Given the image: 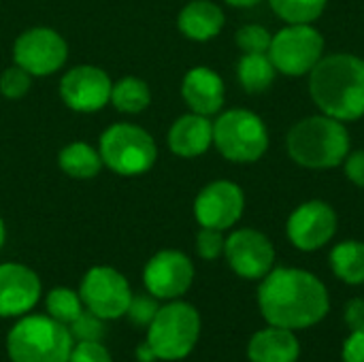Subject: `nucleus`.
I'll return each mask as SVG.
<instances>
[{
  "label": "nucleus",
  "mask_w": 364,
  "mask_h": 362,
  "mask_svg": "<svg viewBox=\"0 0 364 362\" xmlns=\"http://www.w3.org/2000/svg\"><path fill=\"white\" fill-rule=\"evenodd\" d=\"M343 320L350 326V331H360V329H364V299H352V301L346 303Z\"/></svg>",
  "instance_id": "obj_35"
},
{
  "label": "nucleus",
  "mask_w": 364,
  "mask_h": 362,
  "mask_svg": "<svg viewBox=\"0 0 364 362\" xmlns=\"http://www.w3.org/2000/svg\"><path fill=\"white\" fill-rule=\"evenodd\" d=\"M45 307H47V314L53 320H58V322H62L66 326L70 322H75L85 309L79 292H75L70 288H53L45 299Z\"/></svg>",
  "instance_id": "obj_26"
},
{
  "label": "nucleus",
  "mask_w": 364,
  "mask_h": 362,
  "mask_svg": "<svg viewBox=\"0 0 364 362\" xmlns=\"http://www.w3.org/2000/svg\"><path fill=\"white\" fill-rule=\"evenodd\" d=\"M337 211L324 201H307L299 205L286 224L290 243L301 252H316L328 245L337 233Z\"/></svg>",
  "instance_id": "obj_14"
},
{
  "label": "nucleus",
  "mask_w": 364,
  "mask_h": 362,
  "mask_svg": "<svg viewBox=\"0 0 364 362\" xmlns=\"http://www.w3.org/2000/svg\"><path fill=\"white\" fill-rule=\"evenodd\" d=\"M271 9L286 23H314L326 9L328 0H269Z\"/></svg>",
  "instance_id": "obj_25"
},
{
  "label": "nucleus",
  "mask_w": 364,
  "mask_h": 362,
  "mask_svg": "<svg viewBox=\"0 0 364 362\" xmlns=\"http://www.w3.org/2000/svg\"><path fill=\"white\" fill-rule=\"evenodd\" d=\"M301 356V344L294 331L273 326L252 335L247 344L250 362H296Z\"/></svg>",
  "instance_id": "obj_19"
},
{
  "label": "nucleus",
  "mask_w": 364,
  "mask_h": 362,
  "mask_svg": "<svg viewBox=\"0 0 364 362\" xmlns=\"http://www.w3.org/2000/svg\"><path fill=\"white\" fill-rule=\"evenodd\" d=\"M41 299L38 275L19 262L0 265V318L26 316Z\"/></svg>",
  "instance_id": "obj_16"
},
{
  "label": "nucleus",
  "mask_w": 364,
  "mask_h": 362,
  "mask_svg": "<svg viewBox=\"0 0 364 362\" xmlns=\"http://www.w3.org/2000/svg\"><path fill=\"white\" fill-rule=\"evenodd\" d=\"M224 256L230 269L243 280H262L275 265V247L271 239L254 228H239L226 237Z\"/></svg>",
  "instance_id": "obj_15"
},
{
  "label": "nucleus",
  "mask_w": 364,
  "mask_h": 362,
  "mask_svg": "<svg viewBox=\"0 0 364 362\" xmlns=\"http://www.w3.org/2000/svg\"><path fill=\"white\" fill-rule=\"evenodd\" d=\"M73 341H100L105 335V320L83 309V314L68 324Z\"/></svg>",
  "instance_id": "obj_29"
},
{
  "label": "nucleus",
  "mask_w": 364,
  "mask_h": 362,
  "mask_svg": "<svg viewBox=\"0 0 364 362\" xmlns=\"http://www.w3.org/2000/svg\"><path fill=\"white\" fill-rule=\"evenodd\" d=\"M213 145L230 162H258L269 149V130L254 111L230 109L213 122Z\"/></svg>",
  "instance_id": "obj_7"
},
{
  "label": "nucleus",
  "mask_w": 364,
  "mask_h": 362,
  "mask_svg": "<svg viewBox=\"0 0 364 362\" xmlns=\"http://www.w3.org/2000/svg\"><path fill=\"white\" fill-rule=\"evenodd\" d=\"M194 282V265L179 250H160L154 254L143 271V284L147 292L162 301H175L183 297Z\"/></svg>",
  "instance_id": "obj_13"
},
{
  "label": "nucleus",
  "mask_w": 364,
  "mask_h": 362,
  "mask_svg": "<svg viewBox=\"0 0 364 362\" xmlns=\"http://www.w3.org/2000/svg\"><path fill=\"white\" fill-rule=\"evenodd\" d=\"M79 297L87 312L107 322L126 316L132 301V290L128 280L117 269L92 267L81 280Z\"/></svg>",
  "instance_id": "obj_9"
},
{
  "label": "nucleus",
  "mask_w": 364,
  "mask_h": 362,
  "mask_svg": "<svg viewBox=\"0 0 364 362\" xmlns=\"http://www.w3.org/2000/svg\"><path fill=\"white\" fill-rule=\"evenodd\" d=\"M258 307L269 324L303 331L326 318L331 299L326 286L314 273L294 267H273L260 280Z\"/></svg>",
  "instance_id": "obj_1"
},
{
  "label": "nucleus",
  "mask_w": 364,
  "mask_h": 362,
  "mask_svg": "<svg viewBox=\"0 0 364 362\" xmlns=\"http://www.w3.org/2000/svg\"><path fill=\"white\" fill-rule=\"evenodd\" d=\"M331 269L341 282L350 286L364 284V243L343 241L335 245L331 252Z\"/></svg>",
  "instance_id": "obj_23"
},
{
  "label": "nucleus",
  "mask_w": 364,
  "mask_h": 362,
  "mask_svg": "<svg viewBox=\"0 0 364 362\" xmlns=\"http://www.w3.org/2000/svg\"><path fill=\"white\" fill-rule=\"evenodd\" d=\"M237 77L247 94H262L273 85L277 68L269 53H243L237 64Z\"/></svg>",
  "instance_id": "obj_22"
},
{
  "label": "nucleus",
  "mask_w": 364,
  "mask_h": 362,
  "mask_svg": "<svg viewBox=\"0 0 364 362\" xmlns=\"http://www.w3.org/2000/svg\"><path fill=\"white\" fill-rule=\"evenodd\" d=\"M58 164L62 173L73 179H94L105 166L100 151L83 141H73L66 147H62L58 156Z\"/></svg>",
  "instance_id": "obj_21"
},
{
  "label": "nucleus",
  "mask_w": 364,
  "mask_h": 362,
  "mask_svg": "<svg viewBox=\"0 0 364 362\" xmlns=\"http://www.w3.org/2000/svg\"><path fill=\"white\" fill-rule=\"evenodd\" d=\"M4 241H6V226H4V220L0 218V250L4 245Z\"/></svg>",
  "instance_id": "obj_38"
},
{
  "label": "nucleus",
  "mask_w": 364,
  "mask_h": 362,
  "mask_svg": "<svg viewBox=\"0 0 364 362\" xmlns=\"http://www.w3.org/2000/svg\"><path fill=\"white\" fill-rule=\"evenodd\" d=\"M309 94L324 115L356 122L364 115V60L354 53L324 55L309 73Z\"/></svg>",
  "instance_id": "obj_2"
},
{
  "label": "nucleus",
  "mask_w": 364,
  "mask_h": 362,
  "mask_svg": "<svg viewBox=\"0 0 364 362\" xmlns=\"http://www.w3.org/2000/svg\"><path fill=\"white\" fill-rule=\"evenodd\" d=\"M224 247L226 237L222 235V230L200 226L196 235V252L203 260H218L220 256H224Z\"/></svg>",
  "instance_id": "obj_30"
},
{
  "label": "nucleus",
  "mask_w": 364,
  "mask_h": 362,
  "mask_svg": "<svg viewBox=\"0 0 364 362\" xmlns=\"http://www.w3.org/2000/svg\"><path fill=\"white\" fill-rule=\"evenodd\" d=\"M267 53L277 73L303 77L324 58V36L311 23H288L273 34Z\"/></svg>",
  "instance_id": "obj_8"
},
{
  "label": "nucleus",
  "mask_w": 364,
  "mask_h": 362,
  "mask_svg": "<svg viewBox=\"0 0 364 362\" xmlns=\"http://www.w3.org/2000/svg\"><path fill=\"white\" fill-rule=\"evenodd\" d=\"M200 337V314L183 301H168L147 326V344L158 361H183Z\"/></svg>",
  "instance_id": "obj_5"
},
{
  "label": "nucleus",
  "mask_w": 364,
  "mask_h": 362,
  "mask_svg": "<svg viewBox=\"0 0 364 362\" xmlns=\"http://www.w3.org/2000/svg\"><path fill=\"white\" fill-rule=\"evenodd\" d=\"M151 102V90L141 77H124L111 87V105L128 115L141 113Z\"/></svg>",
  "instance_id": "obj_24"
},
{
  "label": "nucleus",
  "mask_w": 364,
  "mask_h": 362,
  "mask_svg": "<svg viewBox=\"0 0 364 362\" xmlns=\"http://www.w3.org/2000/svg\"><path fill=\"white\" fill-rule=\"evenodd\" d=\"M136 361L139 362H156V354H154V350L149 348V344L145 341V344H141L139 348H136Z\"/></svg>",
  "instance_id": "obj_36"
},
{
  "label": "nucleus",
  "mask_w": 364,
  "mask_h": 362,
  "mask_svg": "<svg viewBox=\"0 0 364 362\" xmlns=\"http://www.w3.org/2000/svg\"><path fill=\"white\" fill-rule=\"evenodd\" d=\"M230 6H239V9H247V6H256L262 0H226Z\"/></svg>",
  "instance_id": "obj_37"
},
{
  "label": "nucleus",
  "mask_w": 364,
  "mask_h": 362,
  "mask_svg": "<svg viewBox=\"0 0 364 362\" xmlns=\"http://www.w3.org/2000/svg\"><path fill=\"white\" fill-rule=\"evenodd\" d=\"M68 60V45L64 36L51 28H30L13 43V62L32 77H49L58 73Z\"/></svg>",
  "instance_id": "obj_10"
},
{
  "label": "nucleus",
  "mask_w": 364,
  "mask_h": 362,
  "mask_svg": "<svg viewBox=\"0 0 364 362\" xmlns=\"http://www.w3.org/2000/svg\"><path fill=\"white\" fill-rule=\"evenodd\" d=\"M166 143L179 158H198L213 145V122L207 115L190 111L173 122Z\"/></svg>",
  "instance_id": "obj_18"
},
{
  "label": "nucleus",
  "mask_w": 364,
  "mask_h": 362,
  "mask_svg": "<svg viewBox=\"0 0 364 362\" xmlns=\"http://www.w3.org/2000/svg\"><path fill=\"white\" fill-rule=\"evenodd\" d=\"M30 83H32V75L28 70H23L21 66L13 64V66L4 68L0 75V94L11 100L21 98L30 90Z\"/></svg>",
  "instance_id": "obj_28"
},
{
  "label": "nucleus",
  "mask_w": 364,
  "mask_h": 362,
  "mask_svg": "<svg viewBox=\"0 0 364 362\" xmlns=\"http://www.w3.org/2000/svg\"><path fill=\"white\" fill-rule=\"evenodd\" d=\"M102 164L122 177L145 175L158 160L154 137L136 124H113L98 139Z\"/></svg>",
  "instance_id": "obj_6"
},
{
  "label": "nucleus",
  "mask_w": 364,
  "mask_h": 362,
  "mask_svg": "<svg viewBox=\"0 0 364 362\" xmlns=\"http://www.w3.org/2000/svg\"><path fill=\"white\" fill-rule=\"evenodd\" d=\"M68 362H113V358L100 341H77Z\"/></svg>",
  "instance_id": "obj_32"
},
{
  "label": "nucleus",
  "mask_w": 364,
  "mask_h": 362,
  "mask_svg": "<svg viewBox=\"0 0 364 362\" xmlns=\"http://www.w3.org/2000/svg\"><path fill=\"white\" fill-rule=\"evenodd\" d=\"M113 81L100 66L79 64L68 68L60 79L62 102L77 113H96L111 102Z\"/></svg>",
  "instance_id": "obj_11"
},
{
  "label": "nucleus",
  "mask_w": 364,
  "mask_h": 362,
  "mask_svg": "<svg viewBox=\"0 0 364 362\" xmlns=\"http://www.w3.org/2000/svg\"><path fill=\"white\" fill-rule=\"evenodd\" d=\"M235 38L243 53H267L271 47L273 34L260 23H247V26L239 28Z\"/></svg>",
  "instance_id": "obj_27"
},
{
  "label": "nucleus",
  "mask_w": 364,
  "mask_h": 362,
  "mask_svg": "<svg viewBox=\"0 0 364 362\" xmlns=\"http://www.w3.org/2000/svg\"><path fill=\"white\" fill-rule=\"evenodd\" d=\"M224 11L211 0H192L188 2L177 17L179 32L196 43L215 38L224 28Z\"/></svg>",
  "instance_id": "obj_20"
},
{
  "label": "nucleus",
  "mask_w": 364,
  "mask_h": 362,
  "mask_svg": "<svg viewBox=\"0 0 364 362\" xmlns=\"http://www.w3.org/2000/svg\"><path fill=\"white\" fill-rule=\"evenodd\" d=\"M288 154L305 169H333L350 154V132L343 122L331 115H311L288 132Z\"/></svg>",
  "instance_id": "obj_3"
},
{
  "label": "nucleus",
  "mask_w": 364,
  "mask_h": 362,
  "mask_svg": "<svg viewBox=\"0 0 364 362\" xmlns=\"http://www.w3.org/2000/svg\"><path fill=\"white\" fill-rule=\"evenodd\" d=\"M343 169H346V177L354 186L364 188V149L348 154L346 160H343Z\"/></svg>",
  "instance_id": "obj_33"
},
{
  "label": "nucleus",
  "mask_w": 364,
  "mask_h": 362,
  "mask_svg": "<svg viewBox=\"0 0 364 362\" xmlns=\"http://www.w3.org/2000/svg\"><path fill=\"white\" fill-rule=\"evenodd\" d=\"M158 309H160L158 299L151 297L149 292H147V294H136V297L132 294V301H130V305H128L126 316H128V320H130L132 324H136V326H149L151 320H154V316L158 314Z\"/></svg>",
  "instance_id": "obj_31"
},
{
  "label": "nucleus",
  "mask_w": 364,
  "mask_h": 362,
  "mask_svg": "<svg viewBox=\"0 0 364 362\" xmlns=\"http://www.w3.org/2000/svg\"><path fill=\"white\" fill-rule=\"evenodd\" d=\"M73 335L66 324L51 316H23L6 335L11 362H68Z\"/></svg>",
  "instance_id": "obj_4"
},
{
  "label": "nucleus",
  "mask_w": 364,
  "mask_h": 362,
  "mask_svg": "<svg viewBox=\"0 0 364 362\" xmlns=\"http://www.w3.org/2000/svg\"><path fill=\"white\" fill-rule=\"evenodd\" d=\"M181 96L192 113L215 115L224 107L226 87L222 77L209 66H194L186 73L181 81Z\"/></svg>",
  "instance_id": "obj_17"
},
{
  "label": "nucleus",
  "mask_w": 364,
  "mask_h": 362,
  "mask_svg": "<svg viewBox=\"0 0 364 362\" xmlns=\"http://www.w3.org/2000/svg\"><path fill=\"white\" fill-rule=\"evenodd\" d=\"M341 358L343 362H364V329L352 331V335L343 344Z\"/></svg>",
  "instance_id": "obj_34"
},
{
  "label": "nucleus",
  "mask_w": 364,
  "mask_h": 362,
  "mask_svg": "<svg viewBox=\"0 0 364 362\" xmlns=\"http://www.w3.org/2000/svg\"><path fill=\"white\" fill-rule=\"evenodd\" d=\"M245 211V194L241 186L228 179L207 183L194 201V218L205 228L228 230Z\"/></svg>",
  "instance_id": "obj_12"
}]
</instances>
